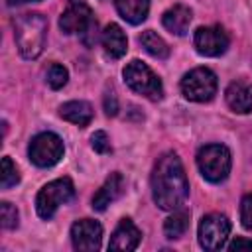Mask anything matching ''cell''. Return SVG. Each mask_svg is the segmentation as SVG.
<instances>
[{"mask_svg":"<svg viewBox=\"0 0 252 252\" xmlns=\"http://www.w3.org/2000/svg\"><path fill=\"white\" fill-rule=\"evenodd\" d=\"M152 197L163 211H177L189 197V181L183 163L175 152H165L158 158L152 169Z\"/></svg>","mask_w":252,"mask_h":252,"instance_id":"6da1fadb","label":"cell"},{"mask_svg":"<svg viewBox=\"0 0 252 252\" xmlns=\"http://www.w3.org/2000/svg\"><path fill=\"white\" fill-rule=\"evenodd\" d=\"M14 39L24 59H37L47 39V20L39 12H28L14 22Z\"/></svg>","mask_w":252,"mask_h":252,"instance_id":"7a4b0ae2","label":"cell"},{"mask_svg":"<svg viewBox=\"0 0 252 252\" xmlns=\"http://www.w3.org/2000/svg\"><path fill=\"white\" fill-rule=\"evenodd\" d=\"M232 165L230 150L224 144H207L197 152V167L211 183H220L228 177Z\"/></svg>","mask_w":252,"mask_h":252,"instance_id":"3957f363","label":"cell"},{"mask_svg":"<svg viewBox=\"0 0 252 252\" xmlns=\"http://www.w3.org/2000/svg\"><path fill=\"white\" fill-rule=\"evenodd\" d=\"M73 197H75V185L69 177L53 179L39 189L35 197V211L41 219L49 220L55 215V211L61 205H67L69 201H73Z\"/></svg>","mask_w":252,"mask_h":252,"instance_id":"277c9868","label":"cell"},{"mask_svg":"<svg viewBox=\"0 0 252 252\" xmlns=\"http://www.w3.org/2000/svg\"><path fill=\"white\" fill-rule=\"evenodd\" d=\"M124 83L138 94L150 98V100H159L163 96V85L159 81V77L140 59H132L124 71Z\"/></svg>","mask_w":252,"mask_h":252,"instance_id":"5b68a950","label":"cell"},{"mask_svg":"<svg viewBox=\"0 0 252 252\" xmlns=\"http://www.w3.org/2000/svg\"><path fill=\"white\" fill-rule=\"evenodd\" d=\"M217 75L209 67H195L181 79V93L187 100L193 102H209L217 94Z\"/></svg>","mask_w":252,"mask_h":252,"instance_id":"8992f818","label":"cell"},{"mask_svg":"<svg viewBox=\"0 0 252 252\" xmlns=\"http://www.w3.org/2000/svg\"><path fill=\"white\" fill-rule=\"evenodd\" d=\"M65 154L63 140L55 132H39L37 136L32 138L28 156L33 165L37 167H53L55 163L61 161Z\"/></svg>","mask_w":252,"mask_h":252,"instance_id":"52a82bcc","label":"cell"},{"mask_svg":"<svg viewBox=\"0 0 252 252\" xmlns=\"http://www.w3.org/2000/svg\"><path fill=\"white\" fill-rule=\"evenodd\" d=\"M230 234V220L226 215L209 213L199 222V244L205 250H220Z\"/></svg>","mask_w":252,"mask_h":252,"instance_id":"ba28073f","label":"cell"},{"mask_svg":"<svg viewBox=\"0 0 252 252\" xmlns=\"http://www.w3.org/2000/svg\"><path fill=\"white\" fill-rule=\"evenodd\" d=\"M230 37L220 26H201L193 33V45L197 53L205 57H219L228 49Z\"/></svg>","mask_w":252,"mask_h":252,"instance_id":"9c48e42d","label":"cell"},{"mask_svg":"<svg viewBox=\"0 0 252 252\" xmlns=\"http://www.w3.org/2000/svg\"><path fill=\"white\" fill-rule=\"evenodd\" d=\"M102 240V224L93 219H81L75 220L71 226V242L75 250L83 252H94L100 248Z\"/></svg>","mask_w":252,"mask_h":252,"instance_id":"30bf717a","label":"cell"},{"mask_svg":"<svg viewBox=\"0 0 252 252\" xmlns=\"http://www.w3.org/2000/svg\"><path fill=\"white\" fill-rule=\"evenodd\" d=\"M94 22L91 8L83 0H71L67 10L59 18V28L65 33H83Z\"/></svg>","mask_w":252,"mask_h":252,"instance_id":"8fae6325","label":"cell"},{"mask_svg":"<svg viewBox=\"0 0 252 252\" xmlns=\"http://www.w3.org/2000/svg\"><path fill=\"white\" fill-rule=\"evenodd\" d=\"M142 240V232L140 228L130 220V219H122L118 222V226L114 228L110 242H108V250H136L138 244Z\"/></svg>","mask_w":252,"mask_h":252,"instance_id":"7c38bea8","label":"cell"},{"mask_svg":"<svg viewBox=\"0 0 252 252\" xmlns=\"http://www.w3.org/2000/svg\"><path fill=\"white\" fill-rule=\"evenodd\" d=\"M224 100L232 112H252V85L246 81H232L224 91Z\"/></svg>","mask_w":252,"mask_h":252,"instance_id":"4fadbf2b","label":"cell"},{"mask_svg":"<svg viewBox=\"0 0 252 252\" xmlns=\"http://www.w3.org/2000/svg\"><path fill=\"white\" fill-rule=\"evenodd\" d=\"M124 191V177L122 173L114 171L106 177V181L100 185V189L93 195V209L94 211H104L110 203H114Z\"/></svg>","mask_w":252,"mask_h":252,"instance_id":"5bb4252c","label":"cell"},{"mask_svg":"<svg viewBox=\"0 0 252 252\" xmlns=\"http://www.w3.org/2000/svg\"><path fill=\"white\" fill-rule=\"evenodd\" d=\"M100 43H102V49L104 53L110 57V59H120L126 49H128V39H126V33L122 32V28L118 24H108L102 33H100Z\"/></svg>","mask_w":252,"mask_h":252,"instance_id":"9a60e30c","label":"cell"},{"mask_svg":"<svg viewBox=\"0 0 252 252\" xmlns=\"http://www.w3.org/2000/svg\"><path fill=\"white\" fill-rule=\"evenodd\" d=\"M191 20H193V12H191V8H187V6H183V4L171 6V8L165 10L163 16H161L163 28H165L169 33H175V35H185L187 30H189Z\"/></svg>","mask_w":252,"mask_h":252,"instance_id":"2e32d148","label":"cell"},{"mask_svg":"<svg viewBox=\"0 0 252 252\" xmlns=\"http://www.w3.org/2000/svg\"><path fill=\"white\" fill-rule=\"evenodd\" d=\"M59 116L75 126H89L93 120V106L87 100H69L59 106Z\"/></svg>","mask_w":252,"mask_h":252,"instance_id":"e0dca14e","label":"cell"},{"mask_svg":"<svg viewBox=\"0 0 252 252\" xmlns=\"http://www.w3.org/2000/svg\"><path fill=\"white\" fill-rule=\"evenodd\" d=\"M118 14L132 26L142 24L150 12V0H114Z\"/></svg>","mask_w":252,"mask_h":252,"instance_id":"ac0fdd59","label":"cell"},{"mask_svg":"<svg viewBox=\"0 0 252 252\" xmlns=\"http://www.w3.org/2000/svg\"><path fill=\"white\" fill-rule=\"evenodd\" d=\"M138 41H140V45H142L152 57H156V59H167V57H169V47H167V43H165L163 37L158 35L154 30L142 32L140 37H138Z\"/></svg>","mask_w":252,"mask_h":252,"instance_id":"d6986e66","label":"cell"},{"mask_svg":"<svg viewBox=\"0 0 252 252\" xmlns=\"http://www.w3.org/2000/svg\"><path fill=\"white\" fill-rule=\"evenodd\" d=\"M189 226V211H173V215H169L163 222V234L169 240H177L185 234Z\"/></svg>","mask_w":252,"mask_h":252,"instance_id":"ffe728a7","label":"cell"},{"mask_svg":"<svg viewBox=\"0 0 252 252\" xmlns=\"http://www.w3.org/2000/svg\"><path fill=\"white\" fill-rule=\"evenodd\" d=\"M67 79H69V71L63 65H59V63H51L49 65V69L45 73V81H47V85L51 89L57 91V89L65 87L67 85Z\"/></svg>","mask_w":252,"mask_h":252,"instance_id":"44dd1931","label":"cell"},{"mask_svg":"<svg viewBox=\"0 0 252 252\" xmlns=\"http://www.w3.org/2000/svg\"><path fill=\"white\" fill-rule=\"evenodd\" d=\"M20 181V171L16 167V163L6 156L2 158V189H10L14 185H18Z\"/></svg>","mask_w":252,"mask_h":252,"instance_id":"7402d4cb","label":"cell"},{"mask_svg":"<svg viewBox=\"0 0 252 252\" xmlns=\"http://www.w3.org/2000/svg\"><path fill=\"white\" fill-rule=\"evenodd\" d=\"M0 211H2V226L6 230H14L18 226V209L12 203L2 201L0 203Z\"/></svg>","mask_w":252,"mask_h":252,"instance_id":"603a6c76","label":"cell"},{"mask_svg":"<svg viewBox=\"0 0 252 252\" xmlns=\"http://www.w3.org/2000/svg\"><path fill=\"white\" fill-rule=\"evenodd\" d=\"M240 222L244 228L252 230V193L244 195L240 201Z\"/></svg>","mask_w":252,"mask_h":252,"instance_id":"cb8c5ba5","label":"cell"},{"mask_svg":"<svg viewBox=\"0 0 252 252\" xmlns=\"http://www.w3.org/2000/svg\"><path fill=\"white\" fill-rule=\"evenodd\" d=\"M91 146H93V150L98 152V154H108V152H110V140H108L106 132H102V130L94 132V134L91 136Z\"/></svg>","mask_w":252,"mask_h":252,"instance_id":"d4e9b609","label":"cell"},{"mask_svg":"<svg viewBox=\"0 0 252 252\" xmlns=\"http://www.w3.org/2000/svg\"><path fill=\"white\" fill-rule=\"evenodd\" d=\"M104 112L108 116H114L118 112V100H116V94H114L112 89L104 93Z\"/></svg>","mask_w":252,"mask_h":252,"instance_id":"484cf974","label":"cell"},{"mask_svg":"<svg viewBox=\"0 0 252 252\" xmlns=\"http://www.w3.org/2000/svg\"><path fill=\"white\" fill-rule=\"evenodd\" d=\"M228 250L230 252H238V250H252V240H248V238H242V236H238V238H234L230 244H228Z\"/></svg>","mask_w":252,"mask_h":252,"instance_id":"4316f807","label":"cell"},{"mask_svg":"<svg viewBox=\"0 0 252 252\" xmlns=\"http://www.w3.org/2000/svg\"><path fill=\"white\" fill-rule=\"evenodd\" d=\"M26 2H37V0H6L8 6H18V4H26Z\"/></svg>","mask_w":252,"mask_h":252,"instance_id":"83f0119b","label":"cell"}]
</instances>
